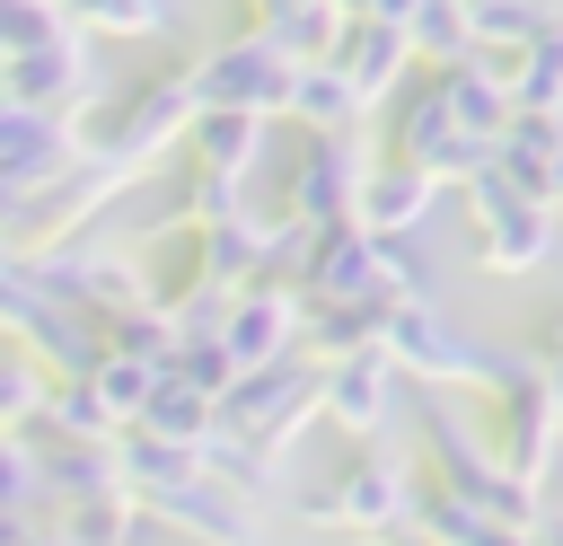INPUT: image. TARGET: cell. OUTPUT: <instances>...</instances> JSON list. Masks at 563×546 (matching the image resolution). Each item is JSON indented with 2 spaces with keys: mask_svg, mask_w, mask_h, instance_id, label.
Wrapping results in <instances>:
<instances>
[{
  "mask_svg": "<svg viewBox=\"0 0 563 546\" xmlns=\"http://www.w3.org/2000/svg\"><path fill=\"white\" fill-rule=\"evenodd\" d=\"M431 176L422 167H387V176H369L361 185V220L378 229V238H405V229H422V211H431Z\"/></svg>",
  "mask_w": 563,
  "mask_h": 546,
  "instance_id": "obj_7",
  "label": "cell"
},
{
  "mask_svg": "<svg viewBox=\"0 0 563 546\" xmlns=\"http://www.w3.org/2000/svg\"><path fill=\"white\" fill-rule=\"evenodd\" d=\"M466 203H475V229H484V264H493V273H537V264H554V247H563L554 203L519 194V185L493 176V167L466 185Z\"/></svg>",
  "mask_w": 563,
  "mask_h": 546,
  "instance_id": "obj_1",
  "label": "cell"
},
{
  "mask_svg": "<svg viewBox=\"0 0 563 546\" xmlns=\"http://www.w3.org/2000/svg\"><path fill=\"white\" fill-rule=\"evenodd\" d=\"M466 18H475V53L519 62L545 26H563V0H466Z\"/></svg>",
  "mask_w": 563,
  "mask_h": 546,
  "instance_id": "obj_6",
  "label": "cell"
},
{
  "mask_svg": "<svg viewBox=\"0 0 563 546\" xmlns=\"http://www.w3.org/2000/svg\"><path fill=\"white\" fill-rule=\"evenodd\" d=\"M537 370H545V396H554V414H563V326L545 335V352H537Z\"/></svg>",
  "mask_w": 563,
  "mask_h": 546,
  "instance_id": "obj_12",
  "label": "cell"
},
{
  "mask_svg": "<svg viewBox=\"0 0 563 546\" xmlns=\"http://www.w3.org/2000/svg\"><path fill=\"white\" fill-rule=\"evenodd\" d=\"M493 176H510L519 194L554 203V176H563V123H554V114H510V132L493 141Z\"/></svg>",
  "mask_w": 563,
  "mask_h": 546,
  "instance_id": "obj_5",
  "label": "cell"
},
{
  "mask_svg": "<svg viewBox=\"0 0 563 546\" xmlns=\"http://www.w3.org/2000/svg\"><path fill=\"white\" fill-rule=\"evenodd\" d=\"M554 449H563V414H554V396H545V370L537 379H519V387H501V414H493V458H501V476L510 484H545V467H554Z\"/></svg>",
  "mask_w": 563,
  "mask_h": 546,
  "instance_id": "obj_3",
  "label": "cell"
},
{
  "mask_svg": "<svg viewBox=\"0 0 563 546\" xmlns=\"http://www.w3.org/2000/svg\"><path fill=\"white\" fill-rule=\"evenodd\" d=\"M405 53H413V35H405V26H387V18H378V26H361V35H352V44H343V70H352V88H361V97H369V88H387V79H396V70H405Z\"/></svg>",
  "mask_w": 563,
  "mask_h": 546,
  "instance_id": "obj_9",
  "label": "cell"
},
{
  "mask_svg": "<svg viewBox=\"0 0 563 546\" xmlns=\"http://www.w3.org/2000/svg\"><path fill=\"white\" fill-rule=\"evenodd\" d=\"M396 167H422L431 185H475V176L493 167V141L457 132L440 79H422V88L405 97V114H396Z\"/></svg>",
  "mask_w": 563,
  "mask_h": 546,
  "instance_id": "obj_2",
  "label": "cell"
},
{
  "mask_svg": "<svg viewBox=\"0 0 563 546\" xmlns=\"http://www.w3.org/2000/svg\"><path fill=\"white\" fill-rule=\"evenodd\" d=\"M334 414L343 423H378L387 414V361H343L334 370Z\"/></svg>",
  "mask_w": 563,
  "mask_h": 546,
  "instance_id": "obj_10",
  "label": "cell"
},
{
  "mask_svg": "<svg viewBox=\"0 0 563 546\" xmlns=\"http://www.w3.org/2000/svg\"><path fill=\"white\" fill-rule=\"evenodd\" d=\"M440 97H449V114H457V132H475V141H501L510 132V62H493V53H466V62H449L440 70Z\"/></svg>",
  "mask_w": 563,
  "mask_h": 546,
  "instance_id": "obj_4",
  "label": "cell"
},
{
  "mask_svg": "<svg viewBox=\"0 0 563 546\" xmlns=\"http://www.w3.org/2000/svg\"><path fill=\"white\" fill-rule=\"evenodd\" d=\"M554 220H563V176H554Z\"/></svg>",
  "mask_w": 563,
  "mask_h": 546,
  "instance_id": "obj_13",
  "label": "cell"
},
{
  "mask_svg": "<svg viewBox=\"0 0 563 546\" xmlns=\"http://www.w3.org/2000/svg\"><path fill=\"white\" fill-rule=\"evenodd\" d=\"M510 106H519V114H554V123H563V26H545V35L510 62Z\"/></svg>",
  "mask_w": 563,
  "mask_h": 546,
  "instance_id": "obj_8",
  "label": "cell"
},
{
  "mask_svg": "<svg viewBox=\"0 0 563 546\" xmlns=\"http://www.w3.org/2000/svg\"><path fill=\"white\" fill-rule=\"evenodd\" d=\"M299 106H308L317 123H343V114L361 106V88H352V70H308V79H299Z\"/></svg>",
  "mask_w": 563,
  "mask_h": 546,
  "instance_id": "obj_11",
  "label": "cell"
}]
</instances>
